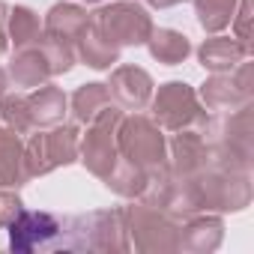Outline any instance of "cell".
<instances>
[{"label":"cell","mask_w":254,"mask_h":254,"mask_svg":"<svg viewBox=\"0 0 254 254\" xmlns=\"http://www.w3.org/2000/svg\"><path fill=\"white\" fill-rule=\"evenodd\" d=\"M0 114H3V120L12 126L18 135H27L30 129H36L33 117H30L27 96H3V102H0Z\"/></svg>","instance_id":"ffe728a7"},{"label":"cell","mask_w":254,"mask_h":254,"mask_svg":"<svg viewBox=\"0 0 254 254\" xmlns=\"http://www.w3.org/2000/svg\"><path fill=\"white\" fill-rule=\"evenodd\" d=\"M111 90V99H117L123 108L129 111H141L147 102H150V93H153V81L144 69H135V66H120L108 84Z\"/></svg>","instance_id":"52a82bcc"},{"label":"cell","mask_w":254,"mask_h":254,"mask_svg":"<svg viewBox=\"0 0 254 254\" xmlns=\"http://www.w3.org/2000/svg\"><path fill=\"white\" fill-rule=\"evenodd\" d=\"M245 54H248V45H242L239 39L215 36L200 45V63H203V69H212V72H230L233 66L242 63Z\"/></svg>","instance_id":"4fadbf2b"},{"label":"cell","mask_w":254,"mask_h":254,"mask_svg":"<svg viewBox=\"0 0 254 254\" xmlns=\"http://www.w3.org/2000/svg\"><path fill=\"white\" fill-rule=\"evenodd\" d=\"M90 21L117 48L120 45H144L153 33V21L138 3H111V6L99 9Z\"/></svg>","instance_id":"5b68a950"},{"label":"cell","mask_w":254,"mask_h":254,"mask_svg":"<svg viewBox=\"0 0 254 254\" xmlns=\"http://www.w3.org/2000/svg\"><path fill=\"white\" fill-rule=\"evenodd\" d=\"M78 159V132L72 126H60L54 132L33 135L24 150V171L27 177L48 174L60 165H69Z\"/></svg>","instance_id":"277c9868"},{"label":"cell","mask_w":254,"mask_h":254,"mask_svg":"<svg viewBox=\"0 0 254 254\" xmlns=\"http://www.w3.org/2000/svg\"><path fill=\"white\" fill-rule=\"evenodd\" d=\"M117 153L123 162H129L141 174L162 177L165 168V138L159 126L147 117H129L117 123Z\"/></svg>","instance_id":"6da1fadb"},{"label":"cell","mask_w":254,"mask_h":254,"mask_svg":"<svg viewBox=\"0 0 254 254\" xmlns=\"http://www.w3.org/2000/svg\"><path fill=\"white\" fill-rule=\"evenodd\" d=\"M18 212H21V200H18V194H12V191H6L3 186H0V227H6Z\"/></svg>","instance_id":"44dd1931"},{"label":"cell","mask_w":254,"mask_h":254,"mask_svg":"<svg viewBox=\"0 0 254 254\" xmlns=\"http://www.w3.org/2000/svg\"><path fill=\"white\" fill-rule=\"evenodd\" d=\"M9 75L18 87H39L45 84V78H51V66H48V57L42 51V45H27V48H18L12 63H9Z\"/></svg>","instance_id":"9c48e42d"},{"label":"cell","mask_w":254,"mask_h":254,"mask_svg":"<svg viewBox=\"0 0 254 254\" xmlns=\"http://www.w3.org/2000/svg\"><path fill=\"white\" fill-rule=\"evenodd\" d=\"M27 105L33 126H57L66 114V96L51 84H39V90L27 96Z\"/></svg>","instance_id":"5bb4252c"},{"label":"cell","mask_w":254,"mask_h":254,"mask_svg":"<svg viewBox=\"0 0 254 254\" xmlns=\"http://www.w3.org/2000/svg\"><path fill=\"white\" fill-rule=\"evenodd\" d=\"M75 57H81V60H84L87 66H93V69H108V66H114V63L120 60V48L87 18L81 36H78V42H75Z\"/></svg>","instance_id":"ba28073f"},{"label":"cell","mask_w":254,"mask_h":254,"mask_svg":"<svg viewBox=\"0 0 254 254\" xmlns=\"http://www.w3.org/2000/svg\"><path fill=\"white\" fill-rule=\"evenodd\" d=\"M3 90H6V72L0 69V96H3Z\"/></svg>","instance_id":"d4e9b609"},{"label":"cell","mask_w":254,"mask_h":254,"mask_svg":"<svg viewBox=\"0 0 254 254\" xmlns=\"http://www.w3.org/2000/svg\"><path fill=\"white\" fill-rule=\"evenodd\" d=\"M9 33H12V42H15V51L18 48H27V45H36L42 39V27H39V18L27 9V6H15L9 9V21H6Z\"/></svg>","instance_id":"ac0fdd59"},{"label":"cell","mask_w":254,"mask_h":254,"mask_svg":"<svg viewBox=\"0 0 254 254\" xmlns=\"http://www.w3.org/2000/svg\"><path fill=\"white\" fill-rule=\"evenodd\" d=\"M123 120V111L120 108H105L87 129V138L84 144H78L81 150V162L102 180L111 177V171L117 168L120 162V153H117V123Z\"/></svg>","instance_id":"3957f363"},{"label":"cell","mask_w":254,"mask_h":254,"mask_svg":"<svg viewBox=\"0 0 254 254\" xmlns=\"http://www.w3.org/2000/svg\"><path fill=\"white\" fill-rule=\"evenodd\" d=\"M6 21H9V6L0 0V54L6 51Z\"/></svg>","instance_id":"603a6c76"},{"label":"cell","mask_w":254,"mask_h":254,"mask_svg":"<svg viewBox=\"0 0 254 254\" xmlns=\"http://www.w3.org/2000/svg\"><path fill=\"white\" fill-rule=\"evenodd\" d=\"M206 141L197 135V132H183V135H177V141H174V159H177V171L180 174H194V171H200L206 162Z\"/></svg>","instance_id":"e0dca14e"},{"label":"cell","mask_w":254,"mask_h":254,"mask_svg":"<svg viewBox=\"0 0 254 254\" xmlns=\"http://www.w3.org/2000/svg\"><path fill=\"white\" fill-rule=\"evenodd\" d=\"M27 180L24 171V147L18 141V132L0 129V186L15 189Z\"/></svg>","instance_id":"7c38bea8"},{"label":"cell","mask_w":254,"mask_h":254,"mask_svg":"<svg viewBox=\"0 0 254 254\" xmlns=\"http://www.w3.org/2000/svg\"><path fill=\"white\" fill-rule=\"evenodd\" d=\"M150 6H159V9H165V6H177V3H183V0H147Z\"/></svg>","instance_id":"cb8c5ba5"},{"label":"cell","mask_w":254,"mask_h":254,"mask_svg":"<svg viewBox=\"0 0 254 254\" xmlns=\"http://www.w3.org/2000/svg\"><path fill=\"white\" fill-rule=\"evenodd\" d=\"M66 221H60L51 212H18L6 227H9V248L12 251H57L66 248Z\"/></svg>","instance_id":"7a4b0ae2"},{"label":"cell","mask_w":254,"mask_h":254,"mask_svg":"<svg viewBox=\"0 0 254 254\" xmlns=\"http://www.w3.org/2000/svg\"><path fill=\"white\" fill-rule=\"evenodd\" d=\"M105 108H111V90H108V84H84L72 96V114L81 123H93Z\"/></svg>","instance_id":"2e32d148"},{"label":"cell","mask_w":254,"mask_h":254,"mask_svg":"<svg viewBox=\"0 0 254 254\" xmlns=\"http://www.w3.org/2000/svg\"><path fill=\"white\" fill-rule=\"evenodd\" d=\"M251 99L248 87V66L239 69V84L227 75H215L212 81L203 84V102L212 108H230V105H245Z\"/></svg>","instance_id":"30bf717a"},{"label":"cell","mask_w":254,"mask_h":254,"mask_svg":"<svg viewBox=\"0 0 254 254\" xmlns=\"http://www.w3.org/2000/svg\"><path fill=\"white\" fill-rule=\"evenodd\" d=\"M147 45H150V54L159 63H168V66L183 63L189 57V51H191L189 39L183 33H177V30H153L150 39H147Z\"/></svg>","instance_id":"9a60e30c"},{"label":"cell","mask_w":254,"mask_h":254,"mask_svg":"<svg viewBox=\"0 0 254 254\" xmlns=\"http://www.w3.org/2000/svg\"><path fill=\"white\" fill-rule=\"evenodd\" d=\"M87 3H96V0H87Z\"/></svg>","instance_id":"484cf974"},{"label":"cell","mask_w":254,"mask_h":254,"mask_svg":"<svg viewBox=\"0 0 254 254\" xmlns=\"http://www.w3.org/2000/svg\"><path fill=\"white\" fill-rule=\"evenodd\" d=\"M233 3L236 0H197V21L203 30H224L233 18Z\"/></svg>","instance_id":"d6986e66"},{"label":"cell","mask_w":254,"mask_h":254,"mask_svg":"<svg viewBox=\"0 0 254 254\" xmlns=\"http://www.w3.org/2000/svg\"><path fill=\"white\" fill-rule=\"evenodd\" d=\"M248 15H251V0H242L239 21H236V33H239V42L242 45H248Z\"/></svg>","instance_id":"7402d4cb"},{"label":"cell","mask_w":254,"mask_h":254,"mask_svg":"<svg viewBox=\"0 0 254 254\" xmlns=\"http://www.w3.org/2000/svg\"><path fill=\"white\" fill-rule=\"evenodd\" d=\"M153 117L165 129H186V126L200 120V108H197V96L189 84L183 81H171L159 90V96L153 99Z\"/></svg>","instance_id":"8992f818"},{"label":"cell","mask_w":254,"mask_h":254,"mask_svg":"<svg viewBox=\"0 0 254 254\" xmlns=\"http://www.w3.org/2000/svg\"><path fill=\"white\" fill-rule=\"evenodd\" d=\"M84 24H87V12H84L81 6L60 3V6H54V9L48 12V18H45V36L75 48V42H78Z\"/></svg>","instance_id":"8fae6325"}]
</instances>
